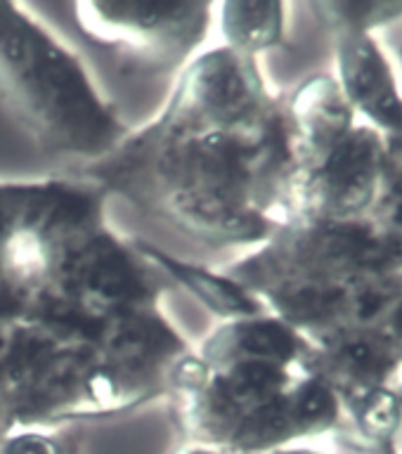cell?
<instances>
[{"instance_id": "6da1fadb", "label": "cell", "mask_w": 402, "mask_h": 454, "mask_svg": "<svg viewBox=\"0 0 402 454\" xmlns=\"http://www.w3.org/2000/svg\"><path fill=\"white\" fill-rule=\"evenodd\" d=\"M291 176V116L256 57L225 45L194 57L154 119L83 173L106 197L213 247L268 239Z\"/></svg>"}, {"instance_id": "7a4b0ae2", "label": "cell", "mask_w": 402, "mask_h": 454, "mask_svg": "<svg viewBox=\"0 0 402 454\" xmlns=\"http://www.w3.org/2000/svg\"><path fill=\"white\" fill-rule=\"evenodd\" d=\"M301 353L296 332L265 310L220 319L170 376L166 397L185 440L261 454L325 433L336 400L294 376Z\"/></svg>"}, {"instance_id": "3957f363", "label": "cell", "mask_w": 402, "mask_h": 454, "mask_svg": "<svg viewBox=\"0 0 402 454\" xmlns=\"http://www.w3.org/2000/svg\"><path fill=\"white\" fill-rule=\"evenodd\" d=\"M0 98L45 154L83 168L130 133L76 52L20 3H0Z\"/></svg>"}, {"instance_id": "277c9868", "label": "cell", "mask_w": 402, "mask_h": 454, "mask_svg": "<svg viewBox=\"0 0 402 454\" xmlns=\"http://www.w3.org/2000/svg\"><path fill=\"white\" fill-rule=\"evenodd\" d=\"M213 10V3H74V21L123 76H180L211 31Z\"/></svg>"}, {"instance_id": "5b68a950", "label": "cell", "mask_w": 402, "mask_h": 454, "mask_svg": "<svg viewBox=\"0 0 402 454\" xmlns=\"http://www.w3.org/2000/svg\"><path fill=\"white\" fill-rule=\"evenodd\" d=\"M312 161V180L308 183L315 204L329 213H351L367 204L379 173V147L365 130L346 133L332 147L318 154L296 156L294 166Z\"/></svg>"}, {"instance_id": "8992f818", "label": "cell", "mask_w": 402, "mask_h": 454, "mask_svg": "<svg viewBox=\"0 0 402 454\" xmlns=\"http://www.w3.org/2000/svg\"><path fill=\"white\" fill-rule=\"evenodd\" d=\"M341 71L348 95L382 126L402 130V102L383 57L362 35L348 34L341 43Z\"/></svg>"}, {"instance_id": "52a82bcc", "label": "cell", "mask_w": 402, "mask_h": 454, "mask_svg": "<svg viewBox=\"0 0 402 454\" xmlns=\"http://www.w3.org/2000/svg\"><path fill=\"white\" fill-rule=\"evenodd\" d=\"M220 31L225 48L256 57L272 48L284 34L282 3H218Z\"/></svg>"}, {"instance_id": "ba28073f", "label": "cell", "mask_w": 402, "mask_h": 454, "mask_svg": "<svg viewBox=\"0 0 402 454\" xmlns=\"http://www.w3.org/2000/svg\"><path fill=\"white\" fill-rule=\"evenodd\" d=\"M0 454H83L81 438L69 428H34L0 438Z\"/></svg>"}, {"instance_id": "9c48e42d", "label": "cell", "mask_w": 402, "mask_h": 454, "mask_svg": "<svg viewBox=\"0 0 402 454\" xmlns=\"http://www.w3.org/2000/svg\"><path fill=\"white\" fill-rule=\"evenodd\" d=\"M173 454H248V452H233V450H225V447L216 445H204V442H187L180 450H176Z\"/></svg>"}, {"instance_id": "30bf717a", "label": "cell", "mask_w": 402, "mask_h": 454, "mask_svg": "<svg viewBox=\"0 0 402 454\" xmlns=\"http://www.w3.org/2000/svg\"><path fill=\"white\" fill-rule=\"evenodd\" d=\"M7 194H10V183H0V239H3V230H5Z\"/></svg>"}, {"instance_id": "8fae6325", "label": "cell", "mask_w": 402, "mask_h": 454, "mask_svg": "<svg viewBox=\"0 0 402 454\" xmlns=\"http://www.w3.org/2000/svg\"><path fill=\"white\" fill-rule=\"evenodd\" d=\"M372 454H398V450L393 445V440H386V442H376Z\"/></svg>"}, {"instance_id": "7c38bea8", "label": "cell", "mask_w": 402, "mask_h": 454, "mask_svg": "<svg viewBox=\"0 0 402 454\" xmlns=\"http://www.w3.org/2000/svg\"><path fill=\"white\" fill-rule=\"evenodd\" d=\"M396 218L398 223L402 225V173H400V180H398V201H396Z\"/></svg>"}, {"instance_id": "4fadbf2b", "label": "cell", "mask_w": 402, "mask_h": 454, "mask_svg": "<svg viewBox=\"0 0 402 454\" xmlns=\"http://www.w3.org/2000/svg\"><path fill=\"white\" fill-rule=\"evenodd\" d=\"M398 329H400V333H402V310H400V315H398Z\"/></svg>"}]
</instances>
